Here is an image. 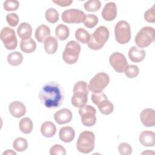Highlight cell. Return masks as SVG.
Instances as JSON below:
<instances>
[{
  "label": "cell",
  "mask_w": 155,
  "mask_h": 155,
  "mask_svg": "<svg viewBox=\"0 0 155 155\" xmlns=\"http://www.w3.org/2000/svg\"><path fill=\"white\" fill-rule=\"evenodd\" d=\"M39 98L41 104L48 108L60 107L64 101V93L61 86L54 81L44 84L39 92Z\"/></svg>",
  "instance_id": "obj_1"
},
{
  "label": "cell",
  "mask_w": 155,
  "mask_h": 155,
  "mask_svg": "<svg viewBox=\"0 0 155 155\" xmlns=\"http://www.w3.org/2000/svg\"><path fill=\"white\" fill-rule=\"evenodd\" d=\"M87 84L85 81H80L76 82L73 87V95L71 97V104L76 108H81L86 105L88 101Z\"/></svg>",
  "instance_id": "obj_2"
},
{
  "label": "cell",
  "mask_w": 155,
  "mask_h": 155,
  "mask_svg": "<svg viewBox=\"0 0 155 155\" xmlns=\"http://www.w3.org/2000/svg\"><path fill=\"white\" fill-rule=\"evenodd\" d=\"M109 30L105 26H99L94 33L90 35V38L87 43L88 47L93 50L102 48L109 38Z\"/></svg>",
  "instance_id": "obj_3"
},
{
  "label": "cell",
  "mask_w": 155,
  "mask_h": 155,
  "mask_svg": "<svg viewBox=\"0 0 155 155\" xmlns=\"http://www.w3.org/2000/svg\"><path fill=\"white\" fill-rule=\"evenodd\" d=\"M95 136L90 131H84L79 136L76 142L78 150L84 154L91 153L94 148Z\"/></svg>",
  "instance_id": "obj_4"
},
{
  "label": "cell",
  "mask_w": 155,
  "mask_h": 155,
  "mask_svg": "<svg viewBox=\"0 0 155 155\" xmlns=\"http://www.w3.org/2000/svg\"><path fill=\"white\" fill-rule=\"evenodd\" d=\"M81 45L75 41H70L67 42L62 53V59L67 64L76 63L81 52Z\"/></svg>",
  "instance_id": "obj_5"
},
{
  "label": "cell",
  "mask_w": 155,
  "mask_h": 155,
  "mask_svg": "<svg viewBox=\"0 0 155 155\" xmlns=\"http://www.w3.org/2000/svg\"><path fill=\"white\" fill-rule=\"evenodd\" d=\"M155 30L151 27H143L137 33L135 38V42L140 48H145L149 46L154 40Z\"/></svg>",
  "instance_id": "obj_6"
},
{
  "label": "cell",
  "mask_w": 155,
  "mask_h": 155,
  "mask_svg": "<svg viewBox=\"0 0 155 155\" xmlns=\"http://www.w3.org/2000/svg\"><path fill=\"white\" fill-rule=\"evenodd\" d=\"M114 35L116 41L120 44L128 43L131 39V29L128 22L120 21L115 25Z\"/></svg>",
  "instance_id": "obj_7"
},
{
  "label": "cell",
  "mask_w": 155,
  "mask_h": 155,
  "mask_svg": "<svg viewBox=\"0 0 155 155\" xmlns=\"http://www.w3.org/2000/svg\"><path fill=\"white\" fill-rule=\"evenodd\" d=\"M109 82V76L104 72H100L91 78L88 87L93 93H100L108 85Z\"/></svg>",
  "instance_id": "obj_8"
},
{
  "label": "cell",
  "mask_w": 155,
  "mask_h": 155,
  "mask_svg": "<svg viewBox=\"0 0 155 155\" xmlns=\"http://www.w3.org/2000/svg\"><path fill=\"white\" fill-rule=\"evenodd\" d=\"M96 109L90 105H85L84 107L79 108V114L81 116V122L85 127H91L96 124Z\"/></svg>",
  "instance_id": "obj_9"
},
{
  "label": "cell",
  "mask_w": 155,
  "mask_h": 155,
  "mask_svg": "<svg viewBox=\"0 0 155 155\" xmlns=\"http://www.w3.org/2000/svg\"><path fill=\"white\" fill-rule=\"evenodd\" d=\"M1 40L7 50H14L16 48L18 41L13 29L8 27H4L1 31Z\"/></svg>",
  "instance_id": "obj_10"
},
{
  "label": "cell",
  "mask_w": 155,
  "mask_h": 155,
  "mask_svg": "<svg viewBox=\"0 0 155 155\" xmlns=\"http://www.w3.org/2000/svg\"><path fill=\"white\" fill-rule=\"evenodd\" d=\"M85 14L81 10L70 8L62 12V20L67 24H79L84 22L85 18Z\"/></svg>",
  "instance_id": "obj_11"
},
{
  "label": "cell",
  "mask_w": 155,
  "mask_h": 155,
  "mask_svg": "<svg viewBox=\"0 0 155 155\" xmlns=\"http://www.w3.org/2000/svg\"><path fill=\"white\" fill-rule=\"evenodd\" d=\"M109 62L113 69L117 73H122L128 65L125 56L119 52L112 53L109 58Z\"/></svg>",
  "instance_id": "obj_12"
},
{
  "label": "cell",
  "mask_w": 155,
  "mask_h": 155,
  "mask_svg": "<svg viewBox=\"0 0 155 155\" xmlns=\"http://www.w3.org/2000/svg\"><path fill=\"white\" fill-rule=\"evenodd\" d=\"M140 119L142 124L147 127H152L155 125V112L152 108L143 110L140 114Z\"/></svg>",
  "instance_id": "obj_13"
},
{
  "label": "cell",
  "mask_w": 155,
  "mask_h": 155,
  "mask_svg": "<svg viewBox=\"0 0 155 155\" xmlns=\"http://www.w3.org/2000/svg\"><path fill=\"white\" fill-rule=\"evenodd\" d=\"M117 16V7L114 2H109L107 3L102 11V16L105 21H111L114 20Z\"/></svg>",
  "instance_id": "obj_14"
},
{
  "label": "cell",
  "mask_w": 155,
  "mask_h": 155,
  "mask_svg": "<svg viewBox=\"0 0 155 155\" xmlns=\"http://www.w3.org/2000/svg\"><path fill=\"white\" fill-rule=\"evenodd\" d=\"M9 111L12 116L16 118H19L26 113V107L23 103L20 101H16L10 104L8 106Z\"/></svg>",
  "instance_id": "obj_15"
},
{
  "label": "cell",
  "mask_w": 155,
  "mask_h": 155,
  "mask_svg": "<svg viewBox=\"0 0 155 155\" xmlns=\"http://www.w3.org/2000/svg\"><path fill=\"white\" fill-rule=\"evenodd\" d=\"M54 119L58 124L68 123L72 119V113L67 108H63L56 111L54 114Z\"/></svg>",
  "instance_id": "obj_16"
},
{
  "label": "cell",
  "mask_w": 155,
  "mask_h": 155,
  "mask_svg": "<svg viewBox=\"0 0 155 155\" xmlns=\"http://www.w3.org/2000/svg\"><path fill=\"white\" fill-rule=\"evenodd\" d=\"M139 139L143 146L153 147L155 144V134L151 131H143L140 134Z\"/></svg>",
  "instance_id": "obj_17"
},
{
  "label": "cell",
  "mask_w": 155,
  "mask_h": 155,
  "mask_svg": "<svg viewBox=\"0 0 155 155\" xmlns=\"http://www.w3.org/2000/svg\"><path fill=\"white\" fill-rule=\"evenodd\" d=\"M128 57L133 62H140L142 61L145 56V51L142 48L136 46L131 47L128 51Z\"/></svg>",
  "instance_id": "obj_18"
},
{
  "label": "cell",
  "mask_w": 155,
  "mask_h": 155,
  "mask_svg": "<svg viewBox=\"0 0 155 155\" xmlns=\"http://www.w3.org/2000/svg\"><path fill=\"white\" fill-rule=\"evenodd\" d=\"M75 132L71 127H62L59 132V139L64 142H71L74 138Z\"/></svg>",
  "instance_id": "obj_19"
},
{
  "label": "cell",
  "mask_w": 155,
  "mask_h": 155,
  "mask_svg": "<svg viewBox=\"0 0 155 155\" xmlns=\"http://www.w3.org/2000/svg\"><path fill=\"white\" fill-rule=\"evenodd\" d=\"M51 34L50 28L44 24H42L37 27L35 31V38L39 42H43Z\"/></svg>",
  "instance_id": "obj_20"
},
{
  "label": "cell",
  "mask_w": 155,
  "mask_h": 155,
  "mask_svg": "<svg viewBox=\"0 0 155 155\" xmlns=\"http://www.w3.org/2000/svg\"><path fill=\"white\" fill-rule=\"evenodd\" d=\"M17 33L22 39H29L32 33L31 26L27 22H22L17 28Z\"/></svg>",
  "instance_id": "obj_21"
},
{
  "label": "cell",
  "mask_w": 155,
  "mask_h": 155,
  "mask_svg": "<svg viewBox=\"0 0 155 155\" xmlns=\"http://www.w3.org/2000/svg\"><path fill=\"white\" fill-rule=\"evenodd\" d=\"M56 131L55 125L50 121L44 122L41 127V132L45 137H51L54 136Z\"/></svg>",
  "instance_id": "obj_22"
},
{
  "label": "cell",
  "mask_w": 155,
  "mask_h": 155,
  "mask_svg": "<svg viewBox=\"0 0 155 155\" xmlns=\"http://www.w3.org/2000/svg\"><path fill=\"white\" fill-rule=\"evenodd\" d=\"M44 45L46 53L48 54H52L56 51L58 44L57 39L54 37L49 36L44 41Z\"/></svg>",
  "instance_id": "obj_23"
},
{
  "label": "cell",
  "mask_w": 155,
  "mask_h": 155,
  "mask_svg": "<svg viewBox=\"0 0 155 155\" xmlns=\"http://www.w3.org/2000/svg\"><path fill=\"white\" fill-rule=\"evenodd\" d=\"M21 50L26 53L33 52L36 48V44L32 38L27 39H22L20 42Z\"/></svg>",
  "instance_id": "obj_24"
},
{
  "label": "cell",
  "mask_w": 155,
  "mask_h": 155,
  "mask_svg": "<svg viewBox=\"0 0 155 155\" xmlns=\"http://www.w3.org/2000/svg\"><path fill=\"white\" fill-rule=\"evenodd\" d=\"M70 34L68 27L63 24H59L55 29V35L56 38L60 41H64L67 39Z\"/></svg>",
  "instance_id": "obj_25"
},
{
  "label": "cell",
  "mask_w": 155,
  "mask_h": 155,
  "mask_svg": "<svg viewBox=\"0 0 155 155\" xmlns=\"http://www.w3.org/2000/svg\"><path fill=\"white\" fill-rule=\"evenodd\" d=\"M19 127L22 133L24 134H29L33 130V122L31 119L28 117H24L19 121Z\"/></svg>",
  "instance_id": "obj_26"
},
{
  "label": "cell",
  "mask_w": 155,
  "mask_h": 155,
  "mask_svg": "<svg viewBox=\"0 0 155 155\" xmlns=\"http://www.w3.org/2000/svg\"><path fill=\"white\" fill-rule=\"evenodd\" d=\"M23 61V56L19 51H13L7 56V62L12 66L20 65Z\"/></svg>",
  "instance_id": "obj_27"
},
{
  "label": "cell",
  "mask_w": 155,
  "mask_h": 155,
  "mask_svg": "<svg viewBox=\"0 0 155 155\" xmlns=\"http://www.w3.org/2000/svg\"><path fill=\"white\" fill-rule=\"evenodd\" d=\"M98 109L100 112L105 115H108L111 114L114 110L113 104L108 101V99H105L99 104L97 105Z\"/></svg>",
  "instance_id": "obj_28"
},
{
  "label": "cell",
  "mask_w": 155,
  "mask_h": 155,
  "mask_svg": "<svg viewBox=\"0 0 155 155\" xmlns=\"http://www.w3.org/2000/svg\"><path fill=\"white\" fill-rule=\"evenodd\" d=\"M75 38L78 41L82 44H87L90 38V35L84 28H79L75 32Z\"/></svg>",
  "instance_id": "obj_29"
},
{
  "label": "cell",
  "mask_w": 155,
  "mask_h": 155,
  "mask_svg": "<svg viewBox=\"0 0 155 155\" xmlns=\"http://www.w3.org/2000/svg\"><path fill=\"white\" fill-rule=\"evenodd\" d=\"M13 148L19 152H22L28 147V142L27 140L23 137H18L13 141Z\"/></svg>",
  "instance_id": "obj_30"
},
{
  "label": "cell",
  "mask_w": 155,
  "mask_h": 155,
  "mask_svg": "<svg viewBox=\"0 0 155 155\" xmlns=\"http://www.w3.org/2000/svg\"><path fill=\"white\" fill-rule=\"evenodd\" d=\"M45 17L47 22L51 24H54L59 19V13L55 8H50L46 10Z\"/></svg>",
  "instance_id": "obj_31"
},
{
  "label": "cell",
  "mask_w": 155,
  "mask_h": 155,
  "mask_svg": "<svg viewBox=\"0 0 155 155\" xmlns=\"http://www.w3.org/2000/svg\"><path fill=\"white\" fill-rule=\"evenodd\" d=\"M101 4L98 0H90L86 1L84 7L86 11L87 12H97L101 8Z\"/></svg>",
  "instance_id": "obj_32"
},
{
  "label": "cell",
  "mask_w": 155,
  "mask_h": 155,
  "mask_svg": "<svg viewBox=\"0 0 155 155\" xmlns=\"http://www.w3.org/2000/svg\"><path fill=\"white\" fill-rule=\"evenodd\" d=\"M98 23V18L93 14H88L84 21V25L88 28H92Z\"/></svg>",
  "instance_id": "obj_33"
},
{
  "label": "cell",
  "mask_w": 155,
  "mask_h": 155,
  "mask_svg": "<svg viewBox=\"0 0 155 155\" xmlns=\"http://www.w3.org/2000/svg\"><path fill=\"white\" fill-rule=\"evenodd\" d=\"M125 75L128 78H134L138 76L139 69L137 65H127L124 70Z\"/></svg>",
  "instance_id": "obj_34"
},
{
  "label": "cell",
  "mask_w": 155,
  "mask_h": 155,
  "mask_svg": "<svg viewBox=\"0 0 155 155\" xmlns=\"http://www.w3.org/2000/svg\"><path fill=\"white\" fill-rule=\"evenodd\" d=\"M19 1L16 0H7L3 4V7L5 10L9 11H15L19 7Z\"/></svg>",
  "instance_id": "obj_35"
},
{
  "label": "cell",
  "mask_w": 155,
  "mask_h": 155,
  "mask_svg": "<svg viewBox=\"0 0 155 155\" xmlns=\"http://www.w3.org/2000/svg\"><path fill=\"white\" fill-rule=\"evenodd\" d=\"M51 155H65L66 150L65 148L60 144H55L50 150Z\"/></svg>",
  "instance_id": "obj_36"
},
{
  "label": "cell",
  "mask_w": 155,
  "mask_h": 155,
  "mask_svg": "<svg viewBox=\"0 0 155 155\" xmlns=\"http://www.w3.org/2000/svg\"><path fill=\"white\" fill-rule=\"evenodd\" d=\"M155 5V4H154ZM148 9L144 13V19L148 22L154 23L155 22V5Z\"/></svg>",
  "instance_id": "obj_37"
},
{
  "label": "cell",
  "mask_w": 155,
  "mask_h": 155,
  "mask_svg": "<svg viewBox=\"0 0 155 155\" xmlns=\"http://www.w3.org/2000/svg\"><path fill=\"white\" fill-rule=\"evenodd\" d=\"M118 151L122 155H129L132 153V148L128 143L122 142L119 145Z\"/></svg>",
  "instance_id": "obj_38"
},
{
  "label": "cell",
  "mask_w": 155,
  "mask_h": 155,
  "mask_svg": "<svg viewBox=\"0 0 155 155\" xmlns=\"http://www.w3.org/2000/svg\"><path fill=\"white\" fill-rule=\"evenodd\" d=\"M105 99H108V98L107 96L102 92L93 93V94L91 95L92 102L96 105Z\"/></svg>",
  "instance_id": "obj_39"
},
{
  "label": "cell",
  "mask_w": 155,
  "mask_h": 155,
  "mask_svg": "<svg viewBox=\"0 0 155 155\" xmlns=\"http://www.w3.org/2000/svg\"><path fill=\"white\" fill-rule=\"evenodd\" d=\"M6 20L8 25H10L12 27H15L18 24L19 17L17 14L11 13L7 15Z\"/></svg>",
  "instance_id": "obj_40"
},
{
  "label": "cell",
  "mask_w": 155,
  "mask_h": 155,
  "mask_svg": "<svg viewBox=\"0 0 155 155\" xmlns=\"http://www.w3.org/2000/svg\"><path fill=\"white\" fill-rule=\"evenodd\" d=\"M52 2L61 7H67L69 6L72 2V0H57L52 1Z\"/></svg>",
  "instance_id": "obj_41"
},
{
  "label": "cell",
  "mask_w": 155,
  "mask_h": 155,
  "mask_svg": "<svg viewBox=\"0 0 155 155\" xmlns=\"http://www.w3.org/2000/svg\"><path fill=\"white\" fill-rule=\"evenodd\" d=\"M2 154H3V155H4V154H10V155L13 154V155H16V153L15 151H13V150H7L5 151H4V152L2 153Z\"/></svg>",
  "instance_id": "obj_42"
},
{
  "label": "cell",
  "mask_w": 155,
  "mask_h": 155,
  "mask_svg": "<svg viewBox=\"0 0 155 155\" xmlns=\"http://www.w3.org/2000/svg\"><path fill=\"white\" fill-rule=\"evenodd\" d=\"M154 153V152L153 151H144V152H143L142 153V154H147V153Z\"/></svg>",
  "instance_id": "obj_43"
}]
</instances>
